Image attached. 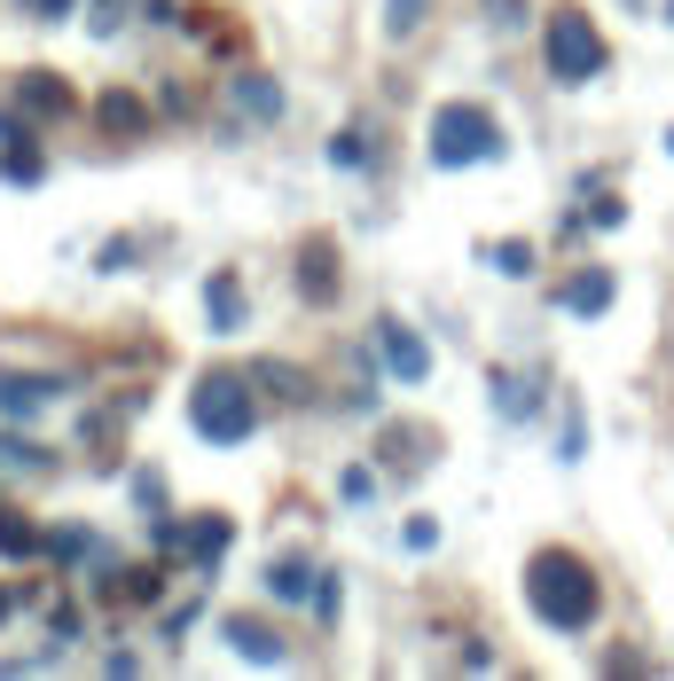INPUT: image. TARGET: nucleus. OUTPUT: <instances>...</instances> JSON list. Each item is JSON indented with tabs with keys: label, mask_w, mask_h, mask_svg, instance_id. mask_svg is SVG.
<instances>
[{
	"label": "nucleus",
	"mask_w": 674,
	"mask_h": 681,
	"mask_svg": "<svg viewBox=\"0 0 674 681\" xmlns=\"http://www.w3.org/2000/svg\"><path fill=\"white\" fill-rule=\"evenodd\" d=\"M666 9H674V0H666Z\"/></svg>",
	"instance_id": "f3484780"
},
{
	"label": "nucleus",
	"mask_w": 674,
	"mask_h": 681,
	"mask_svg": "<svg viewBox=\"0 0 674 681\" xmlns=\"http://www.w3.org/2000/svg\"><path fill=\"white\" fill-rule=\"evenodd\" d=\"M424 24V0H392V17H385V32H415Z\"/></svg>",
	"instance_id": "4468645a"
},
{
	"label": "nucleus",
	"mask_w": 674,
	"mask_h": 681,
	"mask_svg": "<svg viewBox=\"0 0 674 681\" xmlns=\"http://www.w3.org/2000/svg\"><path fill=\"white\" fill-rule=\"evenodd\" d=\"M604 298H612V275H580V283L565 290V306H572V313H597Z\"/></svg>",
	"instance_id": "6e6552de"
},
{
	"label": "nucleus",
	"mask_w": 674,
	"mask_h": 681,
	"mask_svg": "<svg viewBox=\"0 0 674 681\" xmlns=\"http://www.w3.org/2000/svg\"><path fill=\"white\" fill-rule=\"evenodd\" d=\"M494 267H502V275H534V251H526V243H502Z\"/></svg>",
	"instance_id": "ddd939ff"
},
{
	"label": "nucleus",
	"mask_w": 674,
	"mask_h": 681,
	"mask_svg": "<svg viewBox=\"0 0 674 681\" xmlns=\"http://www.w3.org/2000/svg\"><path fill=\"white\" fill-rule=\"evenodd\" d=\"M306 579H314L306 564H275V595H283V604H298V595H306Z\"/></svg>",
	"instance_id": "f8f14e48"
},
{
	"label": "nucleus",
	"mask_w": 674,
	"mask_h": 681,
	"mask_svg": "<svg viewBox=\"0 0 674 681\" xmlns=\"http://www.w3.org/2000/svg\"><path fill=\"white\" fill-rule=\"evenodd\" d=\"M385 353H392V369H400L408 384H415V376H432V353H424V345H415V337H408L400 321H385Z\"/></svg>",
	"instance_id": "39448f33"
},
{
	"label": "nucleus",
	"mask_w": 674,
	"mask_h": 681,
	"mask_svg": "<svg viewBox=\"0 0 674 681\" xmlns=\"http://www.w3.org/2000/svg\"><path fill=\"white\" fill-rule=\"evenodd\" d=\"M526 604H534L549 627L580 635L588 619H597V572H588L572 549H541V556L526 564Z\"/></svg>",
	"instance_id": "f257e3e1"
},
{
	"label": "nucleus",
	"mask_w": 674,
	"mask_h": 681,
	"mask_svg": "<svg viewBox=\"0 0 674 681\" xmlns=\"http://www.w3.org/2000/svg\"><path fill=\"white\" fill-rule=\"evenodd\" d=\"M228 650H235V658H267V666L283 658V642H275L260 619H228Z\"/></svg>",
	"instance_id": "423d86ee"
},
{
	"label": "nucleus",
	"mask_w": 674,
	"mask_h": 681,
	"mask_svg": "<svg viewBox=\"0 0 674 681\" xmlns=\"http://www.w3.org/2000/svg\"><path fill=\"white\" fill-rule=\"evenodd\" d=\"M549 71L565 78V87H580V78L604 71V40H597V24H588L580 9H557L549 17Z\"/></svg>",
	"instance_id": "20e7f679"
},
{
	"label": "nucleus",
	"mask_w": 674,
	"mask_h": 681,
	"mask_svg": "<svg viewBox=\"0 0 674 681\" xmlns=\"http://www.w3.org/2000/svg\"><path fill=\"white\" fill-rule=\"evenodd\" d=\"M212 321L220 337H235V275H212Z\"/></svg>",
	"instance_id": "1a4fd4ad"
},
{
	"label": "nucleus",
	"mask_w": 674,
	"mask_h": 681,
	"mask_svg": "<svg viewBox=\"0 0 674 681\" xmlns=\"http://www.w3.org/2000/svg\"><path fill=\"white\" fill-rule=\"evenodd\" d=\"M494 149H502V134L478 103H440L432 110V157L440 164H471V157H494Z\"/></svg>",
	"instance_id": "7ed1b4c3"
},
{
	"label": "nucleus",
	"mask_w": 674,
	"mask_h": 681,
	"mask_svg": "<svg viewBox=\"0 0 674 681\" xmlns=\"http://www.w3.org/2000/svg\"><path fill=\"white\" fill-rule=\"evenodd\" d=\"M40 400H55V384H40V376H0V407H9V415H32Z\"/></svg>",
	"instance_id": "0eeeda50"
},
{
	"label": "nucleus",
	"mask_w": 674,
	"mask_h": 681,
	"mask_svg": "<svg viewBox=\"0 0 674 681\" xmlns=\"http://www.w3.org/2000/svg\"><path fill=\"white\" fill-rule=\"evenodd\" d=\"M0 619H9V595H0Z\"/></svg>",
	"instance_id": "dca6fc26"
},
{
	"label": "nucleus",
	"mask_w": 674,
	"mask_h": 681,
	"mask_svg": "<svg viewBox=\"0 0 674 681\" xmlns=\"http://www.w3.org/2000/svg\"><path fill=\"white\" fill-rule=\"evenodd\" d=\"M0 549H9V556H32V549H40V533H32V525H17V518H0Z\"/></svg>",
	"instance_id": "9b49d317"
},
{
	"label": "nucleus",
	"mask_w": 674,
	"mask_h": 681,
	"mask_svg": "<svg viewBox=\"0 0 674 681\" xmlns=\"http://www.w3.org/2000/svg\"><path fill=\"white\" fill-rule=\"evenodd\" d=\"M24 103H40V110H48V103H55V110H63V103H71V95H63V87H48V78H40V71H32V87H24Z\"/></svg>",
	"instance_id": "2eb2a0df"
},
{
	"label": "nucleus",
	"mask_w": 674,
	"mask_h": 681,
	"mask_svg": "<svg viewBox=\"0 0 674 681\" xmlns=\"http://www.w3.org/2000/svg\"><path fill=\"white\" fill-rule=\"evenodd\" d=\"M189 423L212 439V447H235V439H251V384L243 376H204L197 392H189Z\"/></svg>",
	"instance_id": "f03ea898"
},
{
	"label": "nucleus",
	"mask_w": 674,
	"mask_h": 681,
	"mask_svg": "<svg viewBox=\"0 0 674 681\" xmlns=\"http://www.w3.org/2000/svg\"><path fill=\"white\" fill-rule=\"evenodd\" d=\"M235 103H251V110H260V118H275V110H283V95L267 87V78H251V87H243V78H235Z\"/></svg>",
	"instance_id": "9d476101"
},
{
	"label": "nucleus",
	"mask_w": 674,
	"mask_h": 681,
	"mask_svg": "<svg viewBox=\"0 0 674 681\" xmlns=\"http://www.w3.org/2000/svg\"><path fill=\"white\" fill-rule=\"evenodd\" d=\"M666 141H674V134H666Z\"/></svg>",
	"instance_id": "a211bd4d"
}]
</instances>
